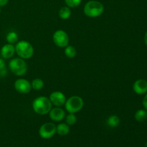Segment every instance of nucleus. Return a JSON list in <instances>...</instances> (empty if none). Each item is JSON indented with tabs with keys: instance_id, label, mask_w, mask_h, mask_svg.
<instances>
[{
	"instance_id": "obj_1",
	"label": "nucleus",
	"mask_w": 147,
	"mask_h": 147,
	"mask_svg": "<svg viewBox=\"0 0 147 147\" xmlns=\"http://www.w3.org/2000/svg\"><path fill=\"white\" fill-rule=\"evenodd\" d=\"M32 109L37 114L45 115L51 110L52 103L48 98L45 97V96H40L34 99L33 101Z\"/></svg>"
},
{
	"instance_id": "obj_2",
	"label": "nucleus",
	"mask_w": 147,
	"mask_h": 147,
	"mask_svg": "<svg viewBox=\"0 0 147 147\" xmlns=\"http://www.w3.org/2000/svg\"><path fill=\"white\" fill-rule=\"evenodd\" d=\"M104 11V7L103 4L100 1H96V0H91L89 1L85 4L84 14L87 17L95 18L101 15Z\"/></svg>"
},
{
	"instance_id": "obj_3",
	"label": "nucleus",
	"mask_w": 147,
	"mask_h": 147,
	"mask_svg": "<svg viewBox=\"0 0 147 147\" xmlns=\"http://www.w3.org/2000/svg\"><path fill=\"white\" fill-rule=\"evenodd\" d=\"M15 53L22 59H30L34 55V48L29 42L22 40L15 45Z\"/></svg>"
},
{
	"instance_id": "obj_4",
	"label": "nucleus",
	"mask_w": 147,
	"mask_h": 147,
	"mask_svg": "<svg viewBox=\"0 0 147 147\" xmlns=\"http://www.w3.org/2000/svg\"><path fill=\"white\" fill-rule=\"evenodd\" d=\"M9 67L13 74L17 76H24L27 70V66L22 58H14L9 63Z\"/></svg>"
},
{
	"instance_id": "obj_5",
	"label": "nucleus",
	"mask_w": 147,
	"mask_h": 147,
	"mask_svg": "<svg viewBox=\"0 0 147 147\" xmlns=\"http://www.w3.org/2000/svg\"><path fill=\"white\" fill-rule=\"evenodd\" d=\"M83 104L84 103L82 98L78 96H73L66 100L65 106L67 112L70 113H75L83 109Z\"/></svg>"
},
{
	"instance_id": "obj_6",
	"label": "nucleus",
	"mask_w": 147,
	"mask_h": 147,
	"mask_svg": "<svg viewBox=\"0 0 147 147\" xmlns=\"http://www.w3.org/2000/svg\"><path fill=\"white\" fill-rule=\"evenodd\" d=\"M53 40L55 45L59 47H65L68 45V34L63 30H59L55 32L53 36Z\"/></svg>"
},
{
	"instance_id": "obj_7",
	"label": "nucleus",
	"mask_w": 147,
	"mask_h": 147,
	"mask_svg": "<svg viewBox=\"0 0 147 147\" xmlns=\"http://www.w3.org/2000/svg\"><path fill=\"white\" fill-rule=\"evenodd\" d=\"M56 133V126L53 123H45L42 125L39 130V134L41 138L48 139L54 136Z\"/></svg>"
},
{
	"instance_id": "obj_8",
	"label": "nucleus",
	"mask_w": 147,
	"mask_h": 147,
	"mask_svg": "<svg viewBox=\"0 0 147 147\" xmlns=\"http://www.w3.org/2000/svg\"><path fill=\"white\" fill-rule=\"evenodd\" d=\"M14 86L15 90L22 94H27L30 93L32 89L31 83L25 79H17L14 82Z\"/></svg>"
},
{
	"instance_id": "obj_9",
	"label": "nucleus",
	"mask_w": 147,
	"mask_h": 147,
	"mask_svg": "<svg viewBox=\"0 0 147 147\" xmlns=\"http://www.w3.org/2000/svg\"><path fill=\"white\" fill-rule=\"evenodd\" d=\"M50 100L52 104L57 106V107H60L65 103L66 97L62 92L55 91L50 94Z\"/></svg>"
},
{
	"instance_id": "obj_10",
	"label": "nucleus",
	"mask_w": 147,
	"mask_h": 147,
	"mask_svg": "<svg viewBox=\"0 0 147 147\" xmlns=\"http://www.w3.org/2000/svg\"><path fill=\"white\" fill-rule=\"evenodd\" d=\"M133 90L136 94H145L147 93V80L144 79H139L136 80L133 85Z\"/></svg>"
},
{
	"instance_id": "obj_11",
	"label": "nucleus",
	"mask_w": 147,
	"mask_h": 147,
	"mask_svg": "<svg viewBox=\"0 0 147 147\" xmlns=\"http://www.w3.org/2000/svg\"><path fill=\"white\" fill-rule=\"evenodd\" d=\"M49 113H50V118L54 121H60L65 116V112L60 108L51 109Z\"/></svg>"
},
{
	"instance_id": "obj_12",
	"label": "nucleus",
	"mask_w": 147,
	"mask_h": 147,
	"mask_svg": "<svg viewBox=\"0 0 147 147\" xmlns=\"http://www.w3.org/2000/svg\"><path fill=\"white\" fill-rule=\"evenodd\" d=\"M15 53V46L12 44H6L1 47V55L2 58L9 59L11 58Z\"/></svg>"
},
{
	"instance_id": "obj_13",
	"label": "nucleus",
	"mask_w": 147,
	"mask_h": 147,
	"mask_svg": "<svg viewBox=\"0 0 147 147\" xmlns=\"http://www.w3.org/2000/svg\"><path fill=\"white\" fill-rule=\"evenodd\" d=\"M56 132L60 136H66L70 132V128L67 123H60L56 126Z\"/></svg>"
},
{
	"instance_id": "obj_14",
	"label": "nucleus",
	"mask_w": 147,
	"mask_h": 147,
	"mask_svg": "<svg viewBox=\"0 0 147 147\" xmlns=\"http://www.w3.org/2000/svg\"><path fill=\"white\" fill-rule=\"evenodd\" d=\"M134 118L138 122H144L147 119V111L145 109H139L135 113Z\"/></svg>"
},
{
	"instance_id": "obj_15",
	"label": "nucleus",
	"mask_w": 147,
	"mask_h": 147,
	"mask_svg": "<svg viewBox=\"0 0 147 147\" xmlns=\"http://www.w3.org/2000/svg\"><path fill=\"white\" fill-rule=\"evenodd\" d=\"M71 16V10L70 7H63L59 11V17L62 20H67Z\"/></svg>"
},
{
	"instance_id": "obj_16",
	"label": "nucleus",
	"mask_w": 147,
	"mask_h": 147,
	"mask_svg": "<svg viewBox=\"0 0 147 147\" xmlns=\"http://www.w3.org/2000/svg\"><path fill=\"white\" fill-rule=\"evenodd\" d=\"M107 123L109 125V126L111 128H116L120 123V119L116 115H112L107 120Z\"/></svg>"
},
{
	"instance_id": "obj_17",
	"label": "nucleus",
	"mask_w": 147,
	"mask_h": 147,
	"mask_svg": "<svg viewBox=\"0 0 147 147\" xmlns=\"http://www.w3.org/2000/svg\"><path fill=\"white\" fill-rule=\"evenodd\" d=\"M31 86L35 90H41L44 87V81L40 78H35L32 81Z\"/></svg>"
},
{
	"instance_id": "obj_18",
	"label": "nucleus",
	"mask_w": 147,
	"mask_h": 147,
	"mask_svg": "<svg viewBox=\"0 0 147 147\" xmlns=\"http://www.w3.org/2000/svg\"><path fill=\"white\" fill-rule=\"evenodd\" d=\"M76 54H77V51L73 46L67 45V47H65V55L66 57H69V58H73V57H76Z\"/></svg>"
},
{
	"instance_id": "obj_19",
	"label": "nucleus",
	"mask_w": 147,
	"mask_h": 147,
	"mask_svg": "<svg viewBox=\"0 0 147 147\" xmlns=\"http://www.w3.org/2000/svg\"><path fill=\"white\" fill-rule=\"evenodd\" d=\"M6 40H7V42L9 43V44H14L18 40V34L15 32H9L7 34Z\"/></svg>"
},
{
	"instance_id": "obj_20",
	"label": "nucleus",
	"mask_w": 147,
	"mask_h": 147,
	"mask_svg": "<svg viewBox=\"0 0 147 147\" xmlns=\"http://www.w3.org/2000/svg\"><path fill=\"white\" fill-rule=\"evenodd\" d=\"M65 121L68 126H73L77 121V117L74 113H69L65 118Z\"/></svg>"
},
{
	"instance_id": "obj_21",
	"label": "nucleus",
	"mask_w": 147,
	"mask_h": 147,
	"mask_svg": "<svg viewBox=\"0 0 147 147\" xmlns=\"http://www.w3.org/2000/svg\"><path fill=\"white\" fill-rule=\"evenodd\" d=\"M82 0H65L66 5L68 7H71V8H75L79 6L81 3Z\"/></svg>"
},
{
	"instance_id": "obj_22",
	"label": "nucleus",
	"mask_w": 147,
	"mask_h": 147,
	"mask_svg": "<svg viewBox=\"0 0 147 147\" xmlns=\"http://www.w3.org/2000/svg\"><path fill=\"white\" fill-rule=\"evenodd\" d=\"M5 66H6V63H5V61H4V58H0V70L5 68Z\"/></svg>"
},
{
	"instance_id": "obj_23",
	"label": "nucleus",
	"mask_w": 147,
	"mask_h": 147,
	"mask_svg": "<svg viewBox=\"0 0 147 147\" xmlns=\"http://www.w3.org/2000/svg\"><path fill=\"white\" fill-rule=\"evenodd\" d=\"M142 105H143L145 110L147 111V94H146V96L144 97L143 100H142Z\"/></svg>"
},
{
	"instance_id": "obj_24",
	"label": "nucleus",
	"mask_w": 147,
	"mask_h": 147,
	"mask_svg": "<svg viewBox=\"0 0 147 147\" xmlns=\"http://www.w3.org/2000/svg\"><path fill=\"white\" fill-rule=\"evenodd\" d=\"M8 1L9 0H0V7H4V6L7 5Z\"/></svg>"
},
{
	"instance_id": "obj_25",
	"label": "nucleus",
	"mask_w": 147,
	"mask_h": 147,
	"mask_svg": "<svg viewBox=\"0 0 147 147\" xmlns=\"http://www.w3.org/2000/svg\"><path fill=\"white\" fill-rule=\"evenodd\" d=\"M144 42L146 44V45L147 46V32L145 33V35H144Z\"/></svg>"
},
{
	"instance_id": "obj_26",
	"label": "nucleus",
	"mask_w": 147,
	"mask_h": 147,
	"mask_svg": "<svg viewBox=\"0 0 147 147\" xmlns=\"http://www.w3.org/2000/svg\"><path fill=\"white\" fill-rule=\"evenodd\" d=\"M0 13H1V7H0Z\"/></svg>"
}]
</instances>
